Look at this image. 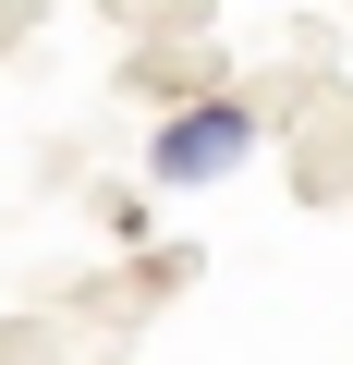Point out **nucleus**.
<instances>
[{
  "label": "nucleus",
  "instance_id": "nucleus-1",
  "mask_svg": "<svg viewBox=\"0 0 353 365\" xmlns=\"http://www.w3.org/2000/svg\"><path fill=\"white\" fill-rule=\"evenodd\" d=\"M244 146H256V110H232V98H195V110H170V122H158L146 170H158V182H220Z\"/></svg>",
  "mask_w": 353,
  "mask_h": 365
}]
</instances>
